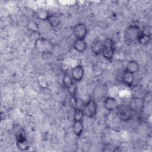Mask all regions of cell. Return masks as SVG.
<instances>
[{
	"instance_id": "obj_1",
	"label": "cell",
	"mask_w": 152,
	"mask_h": 152,
	"mask_svg": "<svg viewBox=\"0 0 152 152\" xmlns=\"http://www.w3.org/2000/svg\"><path fill=\"white\" fill-rule=\"evenodd\" d=\"M116 115L121 121L128 122L133 118L134 112L128 105H119L116 109Z\"/></svg>"
},
{
	"instance_id": "obj_2",
	"label": "cell",
	"mask_w": 152,
	"mask_h": 152,
	"mask_svg": "<svg viewBox=\"0 0 152 152\" xmlns=\"http://www.w3.org/2000/svg\"><path fill=\"white\" fill-rule=\"evenodd\" d=\"M115 51V42L112 38H107L104 41L102 51L103 56L107 61H112Z\"/></svg>"
},
{
	"instance_id": "obj_3",
	"label": "cell",
	"mask_w": 152,
	"mask_h": 152,
	"mask_svg": "<svg viewBox=\"0 0 152 152\" xmlns=\"http://www.w3.org/2000/svg\"><path fill=\"white\" fill-rule=\"evenodd\" d=\"M139 26L137 25H129L125 30V39L129 43H132L137 41L139 34L141 32Z\"/></svg>"
},
{
	"instance_id": "obj_4",
	"label": "cell",
	"mask_w": 152,
	"mask_h": 152,
	"mask_svg": "<svg viewBox=\"0 0 152 152\" xmlns=\"http://www.w3.org/2000/svg\"><path fill=\"white\" fill-rule=\"evenodd\" d=\"M36 50L42 53H48L53 49V45L51 42L45 38H39L35 42Z\"/></svg>"
},
{
	"instance_id": "obj_5",
	"label": "cell",
	"mask_w": 152,
	"mask_h": 152,
	"mask_svg": "<svg viewBox=\"0 0 152 152\" xmlns=\"http://www.w3.org/2000/svg\"><path fill=\"white\" fill-rule=\"evenodd\" d=\"M83 112L84 115L89 118H93L97 114V106L96 101L93 99H89L84 105Z\"/></svg>"
},
{
	"instance_id": "obj_6",
	"label": "cell",
	"mask_w": 152,
	"mask_h": 152,
	"mask_svg": "<svg viewBox=\"0 0 152 152\" xmlns=\"http://www.w3.org/2000/svg\"><path fill=\"white\" fill-rule=\"evenodd\" d=\"M87 33L88 30L87 26L82 23L77 24L73 27L72 33L75 39L85 40Z\"/></svg>"
},
{
	"instance_id": "obj_7",
	"label": "cell",
	"mask_w": 152,
	"mask_h": 152,
	"mask_svg": "<svg viewBox=\"0 0 152 152\" xmlns=\"http://www.w3.org/2000/svg\"><path fill=\"white\" fill-rule=\"evenodd\" d=\"M15 137L17 148L21 151L27 150L29 148V144L24 133L21 131H19V132L16 134Z\"/></svg>"
},
{
	"instance_id": "obj_8",
	"label": "cell",
	"mask_w": 152,
	"mask_h": 152,
	"mask_svg": "<svg viewBox=\"0 0 152 152\" xmlns=\"http://www.w3.org/2000/svg\"><path fill=\"white\" fill-rule=\"evenodd\" d=\"M144 101L142 98L135 97L131 99L128 106L134 113H140L144 107Z\"/></svg>"
},
{
	"instance_id": "obj_9",
	"label": "cell",
	"mask_w": 152,
	"mask_h": 152,
	"mask_svg": "<svg viewBox=\"0 0 152 152\" xmlns=\"http://www.w3.org/2000/svg\"><path fill=\"white\" fill-rule=\"evenodd\" d=\"M71 77L75 82L81 81L84 75V69L82 65H78L74 67L71 70Z\"/></svg>"
},
{
	"instance_id": "obj_10",
	"label": "cell",
	"mask_w": 152,
	"mask_h": 152,
	"mask_svg": "<svg viewBox=\"0 0 152 152\" xmlns=\"http://www.w3.org/2000/svg\"><path fill=\"white\" fill-rule=\"evenodd\" d=\"M104 47V41L100 39H95L91 43V50L95 56L102 54Z\"/></svg>"
},
{
	"instance_id": "obj_11",
	"label": "cell",
	"mask_w": 152,
	"mask_h": 152,
	"mask_svg": "<svg viewBox=\"0 0 152 152\" xmlns=\"http://www.w3.org/2000/svg\"><path fill=\"white\" fill-rule=\"evenodd\" d=\"M104 108L108 111H113L117 109L119 106L118 100L113 97H107L103 102Z\"/></svg>"
},
{
	"instance_id": "obj_12",
	"label": "cell",
	"mask_w": 152,
	"mask_h": 152,
	"mask_svg": "<svg viewBox=\"0 0 152 152\" xmlns=\"http://www.w3.org/2000/svg\"><path fill=\"white\" fill-rule=\"evenodd\" d=\"M46 20L48 21L49 25L52 27H58L61 24V17L57 14H49Z\"/></svg>"
},
{
	"instance_id": "obj_13",
	"label": "cell",
	"mask_w": 152,
	"mask_h": 152,
	"mask_svg": "<svg viewBox=\"0 0 152 152\" xmlns=\"http://www.w3.org/2000/svg\"><path fill=\"white\" fill-rule=\"evenodd\" d=\"M73 48L80 53L84 52L87 49V43L85 40L75 39L73 43Z\"/></svg>"
},
{
	"instance_id": "obj_14",
	"label": "cell",
	"mask_w": 152,
	"mask_h": 152,
	"mask_svg": "<svg viewBox=\"0 0 152 152\" xmlns=\"http://www.w3.org/2000/svg\"><path fill=\"white\" fill-rule=\"evenodd\" d=\"M122 81L123 83L127 87H131L134 81V74L129 73L125 70L122 75Z\"/></svg>"
},
{
	"instance_id": "obj_15",
	"label": "cell",
	"mask_w": 152,
	"mask_h": 152,
	"mask_svg": "<svg viewBox=\"0 0 152 152\" xmlns=\"http://www.w3.org/2000/svg\"><path fill=\"white\" fill-rule=\"evenodd\" d=\"M72 128V131H73L74 134L76 136L80 137L81 135V134L83 133V131L84 129V125H83V121H74Z\"/></svg>"
},
{
	"instance_id": "obj_16",
	"label": "cell",
	"mask_w": 152,
	"mask_h": 152,
	"mask_svg": "<svg viewBox=\"0 0 152 152\" xmlns=\"http://www.w3.org/2000/svg\"><path fill=\"white\" fill-rule=\"evenodd\" d=\"M140 69V65L138 64V63L134 60L132 61H129L126 65V68H125V71L134 74L135 73H136Z\"/></svg>"
},
{
	"instance_id": "obj_17",
	"label": "cell",
	"mask_w": 152,
	"mask_h": 152,
	"mask_svg": "<svg viewBox=\"0 0 152 152\" xmlns=\"http://www.w3.org/2000/svg\"><path fill=\"white\" fill-rule=\"evenodd\" d=\"M73 80L70 74L68 72H65L62 78V84L65 88L70 90L73 87Z\"/></svg>"
},
{
	"instance_id": "obj_18",
	"label": "cell",
	"mask_w": 152,
	"mask_h": 152,
	"mask_svg": "<svg viewBox=\"0 0 152 152\" xmlns=\"http://www.w3.org/2000/svg\"><path fill=\"white\" fill-rule=\"evenodd\" d=\"M150 41V35L147 34V33L141 31L137 39V41L141 45H147Z\"/></svg>"
},
{
	"instance_id": "obj_19",
	"label": "cell",
	"mask_w": 152,
	"mask_h": 152,
	"mask_svg": "<svg viewBox=\"0 0 152 152\" xmlns=\"http://www.w3.org/2000/svg\"><path fill=\"white\" fill-rule=\"evenodd\" d=\"M84 116V113L83 110L80 108H75L74 111V116H73V121H83V118Z\"/></svg>"
},
{
	"instance_id": "obj_20",
	"label": "cell",
	"mask_w": 152,
	"mask_h": 152,
	"mask_svg": "<svg viewBox=\"0 0 152 152\" xmlns=\"http://www.w3.org/2000/svg\"><path fill=\"white\" fill-rule=\"evenodd\" d=\"M119 150V147H115L112 144H106L102 149V151H117Z\"/></svg>"
},
{
	"instance_id": "obj_21",
	"label": "cell",
	"mask_w": 152,
	"mask_h": 152,
	"mask_svg": "<svg viewBox=\"0 0 152 152\" xmlns=\"http://www.w3.org/2000/svg\"><path fill=\"white\" fill-rule=\"evenodd\" d=\"M28 28L29 30H30L33 31H36L38 28L37 26L34 21H31L29 23H28Z\"/></svg>"
}]
</instances>
